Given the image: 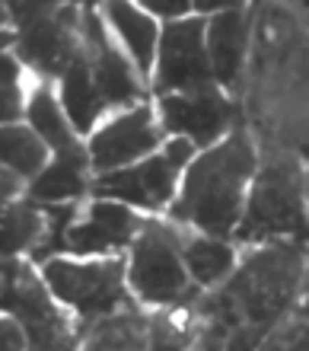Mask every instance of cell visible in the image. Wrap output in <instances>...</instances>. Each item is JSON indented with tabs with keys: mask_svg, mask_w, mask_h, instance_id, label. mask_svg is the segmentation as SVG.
Here are the masks:
<instances>
[{
	"mask_svg": "<svg viewBox=\"0 0 309 351\" xmlns=\"http://www.w3.org/2000/svg\"><path fill=\"white\" fill-rule=\"evenodd\" d=\"M306 250L300 243H268L236 265V271L198 300L201 326L223 342V351H258L293 310L306 278Z\"/></svg>",
	"mask_w": 309,
	"mask_h": 351,
	"instance_id": "6da1fadb",
	"label": "cell"
},
{
	"mask_svg": "<svg viewBox=\"0 0 309 351\" xmlns=\"http://www.w3.org/2000/svg\"><path fill=\"white\" fill-rule=\"evenodd\" d=\"M255 169H258V147L246 125H239L220 144L201 150L188 163L179 195L166 211L169 221L204 237H220V240L233 237L243 221Z\"/></svg>",
	"mask_w": 309,
	"mask_h": 351,
	"instance_id": "7a4b0ae2",
	"label": "cell"
},
{
	"mask_svg": "<svg viewBox=\"0 0 309 351\" xmlns=\"http://www.w3.org/2000/svg\"><path fill=\"white\" fill-rule=\"evenodd\" d=\"M236 243L268 246V243H300L309 246V208L303 163L287 147L264 150L252 176L236 227Z\"/></svg>",
	"mask_w": 309,
	"mask_h": 351,
	"instance_id": "3957f363",
	"label": "cell"
},
{
	"mask_svg": "<svg viewBox=\"0 0 309 351\" xmlns=\"http://www.w3.org/2000/svg\"><path fill=\"white\" fill-rule=\"evenodd\" d=\"M182 227L144 217V227L127 250V287L137 304L153 310L195 306L198 291L182 262Z\"/></svg>",
	"mask_w": 309,
	"mask_h": 351,
	"instance_id": "277c9868",
	"label": "cell"
},
{
	"mask_svg": "<svg viewBox=\"0 0 309 351\" xmlns=\"http://www.w3.org/2000/svg\"><path fill=\"white\" fill-rule=\"evenodd\" d=\"M38 271L58 304L71 310V316L80 323V335L106 316L134 310L131 287H127V262L121 256L115 259L58 256L38 265Z\"/></svg>",
	"mask_w": 309,
	"mask_h": 351,
	"instance_id": "5b68a950",
	"label": "cell"
},
{
	"mask_svg": "<svg viewBox=\"0 0 309 351\" xmlns=\"http://www.w3.org/2000/svg\"><path fill=\"white\" fill-rule=\"evenodd\" d=\"M3 271V316L19 326L29 351H80V326L48 291L32 262H0Z\"/></svg>",
	"mask_w": 309,
	"mask_h": 351,
	"instance_id": "8992f818",
	"label": "cell"
},
{
	"mask_svg": "<svg viewBox=\"0 0 309 351\" xmlns=\"http://www.w3.org/2000/svg\"><path fill=\"white\" fill-rule=\"evenodd\" d=\"M198 157V147L185 138H169L163 147L144 157L134 167L115 169V173H102L92 179L90 192L96 198H109L134 208L137 214H163L173 208L182 176L188 163Z\"/></svg>",
	"mask_w": 309,
	"mask_h": 351,
	"instance_id": "52a82bcc",
	"label": "cell"
},
{
	"mask_svg": "<svg viewBox=\"0 0 309 351\" xmlns=\"http://www.w3.org/2000/svg\"><path fill=\"white\" fill-rule=\"evenodd\" d=\"M153 71L156 99L217 86L208 58V16H188L166 23L160 29V48H156Z\"/></svg>",
	"mask_w": 309,
	"mask_h": 351,
	"instance_id": "ba28073f",
	"label": "cell"
},
{
	"mask_svg": "<svg viewBox=\"0 0 309 351\" xmlns=\"http://www.w3.org/2000/svg\"><path fill=\"white\" fill-rule=\"evenodd\" d=\"M83 61L109 115L140 106L144 99L140 74L131 64V58L121 51L115 36L106 29L99 7H83Z\"/></svg>",
	"mask_w": 309,
	"mask_h": 351,
	"instance_id": "9c48e42d",
	"label": "cell"
},
{
	"mask_svg": "<svg viewBox=\"0 0 309 351\" xmlns=\"http://www.w3.org/2000/svg\"><path fill=\"white\" fill-rule=\"evenodd\" d=\"M163 125L156 119L153 106H134V109L115 112L109 119L96 125V131L86 141V154H90V169L96 176L115 173V169L134 167L144 157L156 154L163 147Z\"/></svg>",
	"mask_w": 309,
	"mask_h": 351,
	"instance_id": "30bf717a",
	"label": "cell"
},
{
	"mask_svg": "<svg viewBox=\"0 0 309 351\" xmlns=\"http://www.w3.org/2000/svg\"><path fill=\"white\" fill-rule=\"evenodd\" d=\"M156 119H160L166 134L191 141L198 150L220 144L230 131H236L243 125L239 102L230 99L217 86L201 93H185V96H160Z\"/></svg>",
	"mask_w": 309,
	"mask_h": 351,
	"instance_id": "8fae6325",
	"label": "cell"
},
{
	"mask_svg": "<svg viewBox=\"0 0 309 351\" xmlns=\"http://www.w3.org/2000/svg\"><path fill=\"white\" fill-rule=\"evenodd\" d=\"M144 227V217L121 202L96 198L77 214V221L67 230L64 252L71 259H115L121 250H131L134 237Z\"/></svg>",
	"mask_w": 309,
	"mask_h": 351,
	"instance_id": "7c38bea8",
	"label": "cell"
},
{
	"mask_svg": "<svg viewBox=\"0 0 309 351\" xmlns=\"http://www.w3.org/2000/svg\"><path fill=\"white\" fill-rule=\"evenodd\" d=\"M83 42V10L58 7L55 13L36 26L16 32V58L32 74L45 80H61V74L71 67Z\"/></svg>",
	"mask_w": 309,
	"mask_h": 351,
	"instance_id": "4fadbf2b",
	"label": "cell"
},
{
	"mask_svg": "<svg viewBox=\"0 0 309 351\" xmlns=\"http://www.w3.org/2000/svg\"><path fill=\"white\" fill-rule=\"evenodd\" d=\"M252 7L246 3H227L223 10L208 16V58L210 74L217 90L233 96V90L243 80V67L249 55V38H252Z\"/></svg>",
	"mask_w": 309,
	"mask_h": 351,
	"instance_id": "5bb4252c",
	"label": "cell"
},
{
	"mask_svg": "<svg viewBox=\"0 0 309 351\" xmlns=\"http://www.w3.org/2000/svg\"><path fill=\"white\" fill-rule=\"evenodd\" d=\"M102 19L115 42L121 45L131 64L137 67L140 77H150L156 67V48H160V29L156 19L147 13L140 3H106L99 7Z\"/></svg>",
	"mask_w": 309,
	"mask_h": 351,
	"instance_id": "9a60e30c",
	"label": "cell"
},
{
	"mask_svg": "<svg viewBox=\"0 0 309 351\" xmlns=\"http://www.w3.org/2000/svg\"><path fill=\"white\" fill-rule=\"evenodd\" d=\"M26 121H29V128L45 141V147L51 150L55 157H90V154H86V144H83L80 134L73 131L61 99L51 93L48 84H38L36 90H32V96H29V102H26Z\"/></svg>",
	"mask_w": 309,
	"mask_h": 351,
	"instance_id": "2e32d148",
	"label": "cell"
},
{
	"mask_svg": "<svg viewBox=\"0 0 309 351\" xmlns=\"http://www.w3.org/2000/svg\"><path fill=\"white\" fill-rule=\"evenodd\" d=\"M182 262L188 278L201 291L220 287L239 265L233 243L220 240V237H204V233H188V230L182 233Z\"/></svg>",
	"mask_w": 309,
	"mask_h": 351,
	"instance_id": "e0dca14e",
	"label": "cell"
},
{
	"mask_svg": "<svg viewBox=\"0 0 309 351\" xmlns=\"http://www.w3.org/2000/svg\"><path fill=\"white\" fill-rule=\"evenodd\" d=\"M90 157H55L26 185V198L36 204H80L90 192Z\"/></svg>",
	"mask_w": 309,
	"mask_h": 351,
	"instance_id": "ac0fdd59",
	"label": "cell"
},
{
	"mask_svg": "<svg viewBox=\"0 0 309 351\" xmlns=\"http://www.w3.org/2000/svg\"><path fill=\"white\" fill-rule=\"evenodd\" d=\"M45 208L29 198H13L0 204V262H10L38 246L45 237Z\"/></svg>",
	"mask_w": 309,
	"mask_h": 351,
	"instance_id": "d6986e66",
	"label": "cell"
},
{
	"mask_svg": "<svg viewBox=\"0 0 309 351\" xmlns=\"http://www.w3.org/2000/svg\"><path fill=\"white\" fill-rule=\"evenodd\" d=\"M80 351H150V316L125 310L92 323L80 339Z\"/></svg>",
	"mask_w": 309,
	"mask_h": 351,
	"instance_id": "ffe728a7",
	"label": "cell"
},
{
	"mask_svg": "<svg viewBox=\"0 0 309 351\" xmlns=\"http://www.w3.org/2000/svg\"><path fill=\"white\" fill-rule=\"evenodd\" d=\"M51 150L29 125H7L0 128V167L19 176L23 182H32L42 169L51 163Z\"/></svg>",
	"mask_w": 309,
	"mask_h": 351,
	"instance_id": "44dd1931",
	"label": "cell"
},
{
	"mask_svg": "<svg viewBox=\"0 0 309 351\" xmlns=\"http://www.w3.org/2000/svg\"><path fill=\"white\" fill-rule=\"evenodd\" d=\"M26 102L29 96L23 93V86H0V128L7 125H16L23 115H26Z\"/></svg>",
	"mask_w": 309,
	"mask_h": 351,
	"instance_id": "7402d4cb",
	"label": "cell"
},
{
	"mask_svg": "<svg viewBox=\"0 0 309 351\" xmlns=\"http://www.w3.org/2000/svg\"><path fill=\"white\" fill-rule=\"evenodd\" d=\"M55 10H58L55 3H10L7 16L13 19L16 32H23V29H29V26H36V23H42V19H48Z\"/></svg>",
	"mask_w": 309,
	"mask_h": 351,
	"instance_id": "603a6c76",
	"label": "cell"
},
{
	"mask_svg": "<svg viewBox=\"0 0 309 351\" xmlns=\"http://www.w3.org/2000/svg\"><path fill=\"white\" fill-rule=\"evenodd\" d=\"M287 150L300 163H309V115L291 125V131H287Z\"/></svg>",
	"mask_w": 309,
	"mask_h": 351,
	"instance_id": "cb8c5ba5",
	"label": "cell"
},
{
	"mask_svg": "<svg viewBox=\"0 0 309 351\" xmlns=\"http://www.w3.org/2000/svg\"><path fill=\"white\" fill-rule=\"evenodd\" d=\"M0 351H29L19 326L10 316H0Z\"/></svg>",
	"mask_w": 309,
	"mask_h": 351,
	"instance_id": "d4e9b609",
	"label": "cell"
},
{
	"mask_svg": "<svg viewBox=\"0 0 309 351\" xmlns=\"http://www.w3.org/2000/svg\"><path fill=\"white\" fill-rule=\"evenodd\" d=\"M19 77H23L19 58L10 55V51H0V86H16Z\"/></svg>",
	"mask_w": 309,
	"mask_h": 351,
	"instance_id": "484cf974",
	"label": "cell"
},
{
	"mask_svg": "<svg viewBox=\"0 0 309 351\" xmlns=\"http://www.w3.org/2000/svg\"><path fill=\"white\" fill-rule=\"evenodd\" d=\"M188 351H223V342H220L210 329H204V326H201V335L195 339V345H191Z\"/></svg>",
	"mask_w": 309,
	"mask_h": 351,
	"instance_id": "4316f807",
	"label": "cell"
},
{
	"mask_svg": "<svg viewBox=\"0 0 309 351\" xmlns=\"http://www.w3.org/2000/svg\"><path fill=\"white\" fill-rule=\"evenodd\" d=\"M7 19H10L7 16V7H0V32H3V23H7Z\"/></svg>",
	"mask_w": 309,
	"mask_h": 351,
	"instance_id": "83f0119b",
	"label": "cell"
},
{
	"mask_svg": "<svg viewBox=\"0 0 309 351\" xmlns=\"http://www.w3.org/2000/svg\"><path fill=\"white\" fill-rule=\"evenodd\" d=\"M0 310H3V271H0Z\"/></svg>",
	"mask_w": 309,
	"mask_h": 351,
	"instance_id": "f1b7e54d",
	"label": "cell"
},
{
	"mask_svg": "<svg viewBox=\"0 0 309 351\" xmlns=\"http://www.w3.org/2000/svg\"><path fill=\"white\" fill-rule=\"evenodd\" d=\"M306 208H309V173H306Z\"/></svg>",
	"mask_w": 309,
	"mask_h": 351,
	"instance_id": "f546056e",
	"label": "cell"
}]
</instances>
